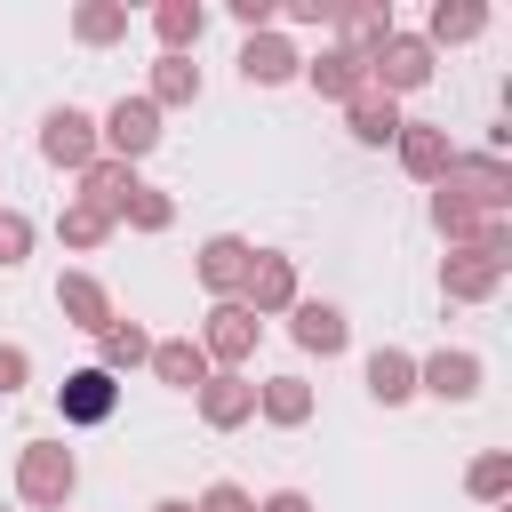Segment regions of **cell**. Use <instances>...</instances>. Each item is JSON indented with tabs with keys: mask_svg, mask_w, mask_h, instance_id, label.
I'll return each instance as SVG.
<instances>
[{
	"mask_svg": "<svg viewBox=\"0 0 512 512\" xmlns=\"http://www.w3.org/2000/svg\"><path fill=\"white\" fill-rule=\"evenodd\" d=\"M504 272H512V224L496 216L472 248H448V264H440V296H448V304H488V296L504 288Z\"/></svg>",
	"mask_w": 512,
	"mask_h": 512,
	"instance_id": "1",
	"label": "cell"
},
{
	"mask_svg": "<svg viewBox=\"0 0 512 512\" xmlns=\"http://www.w3.org/2000/svg\"><path fill=\"white\" fill-rule=\"evenodd\" d=\"M72 488H80V464L64 440H24L16 456V496L40 504V512H72Z\"/></svg>",
	"mask_w": 512,
	"mask_h": 512,
	"instance_id": "2",
	"label": "cell"
},
{
	"mask_svg": "<svg viewBox=\"0 0 512 512\" xmlns=\"http://www.w3.org/2000/svg\"><path fill=\"white\" fill-rule=\"evenodd\" d=\"M40 160L48 168H96L104 160V136H96V112H80V104H56L48 120H40Z\"/></svg>",
	"mask_w": 512,
	"mask_h": 512,
	"instance_id": "3",
	"label": "cell"
},
{
	"mask_svg": "<svg viewBox=\"0 0 512 512\" xmlns=\"http://www.w3.org/2000/svg\"><path fill=\"white\" fill-rule=\"evenodd\" d=\"M440 192H456V200L480 208V216H504V208H512V168H504L496 152H456L448 176H440Z\"/></svg>",
	"mask_w": 512,
	"mask_h": 512,
	"instance_id": "4",
	"label": "cell"
},
{
	"mask_svg": "<svg viewBox=\"0 0 512 512\" xmlns=\"http://www.w3.org/2000/svg\"><path fill=\"white\" fill-rule=\"evenodd\" d=\"M256 336H264V320H256L248 304H232V296H224V304H208V328H200L192 344L208 352V368H232V376H240V368L256 360Z\"/></svg>",
	"mask_w": 512,
	"mask_h": 512,
	"instance_id": "5",
	"label": "cell"
},
{
	"mask_svg": "<svg viewBox=\"0 0 512 512\" xmlns=\"http://www.w3.org/2000/svg\"><path fill=\"white\" fill-rule=\"evenodd\" d=\"M96 136H104V160H128V168H136V160L160 144V104H152V96H120V104L96 120Z\"/></svg>",
	"mask_w": 512,
	"mask_h": 512,
	"instance_id": "6",
	"label": "cell"
},
{
	"mask_svg": "<svg viewBox=\"0 0 512 512\" xmlns=\"http://www.w3.org/2000/svg\"><path fill=\"white\" fill-rule=\"evenodd\" d=\"M432 64H440V56H432L416 32H400V24H392V40L368 56V88H384V96H408V88H424V80H432Z\"/></svg>",
	"mask_w": 512,
	"mask_h": 512,
	"instance_id": "7",
	"label": "cell"
},
{
	"mask_svg": "<svg viewBox=\"0 0 512 512\" xmlns=\"http://www.w3.org/2000/svg\"><path fill=\"white\" fill-rule=\"evenodd\" d=\"M56 416H64V424H112V416H120V376L96 368V360L72 368V376L56 384Z\"/></svg>",
	"mask_w": 512,
	"mask_h": 512,
	"instance_id": "8",
	"label": "cell"
},
{
	"mask_svg": "<svg viewBox=\"0 0 512 512\" xmlns=\"http://www.w3.org/2000/svg\"><path fill=\"white\" fill-rule=\"evenodd\" d=\"M232 304H248L256 320L288 312V304H296V256H280V248H256V264H248V280H240V296H232Z\"/></svg>",
	"mask_w": 512,
	"mask_h": 512,
	"instance_id": "9",
	"label": "cell"
},
{
	"mask_svg": "<svg viewBox=\"0 0 512 512\" xmlns=\"http://www.w3.org/2000/svg\"><path fill=\"white\" fill-rule=\"evenodd\" d=\"M480 352H464V344H448V352H432V360H416V392H432V400H448V408H464V400H480Z\"/></svg>",
	"mask_w": 512,
	"mask_h": 512,
	"instance_id": "10",
	"label": "cell"
},
{
	"mask_svg": "<svg viewBox=\"0 0 512 512\" xmlns=\"http://www.w3.org/2000/svg\"><path fill=\"white\" fill-rule=\"evenodd\" d=\"M392 152H400V168H408L416 184H440V176H448V160H456V144H448V128H440V120H400Z\"/></svg>",
	"mask_w": 512,
	"mask_h": 512,
	"instance_id": "11",
	"label": "cell"
},
{
	"mask_svg": "<svg viewBox=\"0 0 512 512\" xmlns=\"http://www.w3.org/2000/svg\"><path fill=\"white\" fill-rule=\"evenodd\" d=\"M192 408H200V424H208V432H240V424L256 416V384H248V376H232V368H216V376L192 392Z\"/></svg>",
	"mask_w": 512,
	"mask_h": 512,
	"instance_id": "12",
	"label": "cell"
},
{
	"mask_svg": "<svg viewBox=\"0 0 512 512\" xmlns=\"http://www.w3.org/2000/svg\"><path fill=\"white\" fill-rule=\"evenodd\" d=\"M56 312H64V328L104 336V328H112V288H104L96 272H64V280H56Z\"/></svg>",
	"mask_w": 512,
	"mask_h": 512,
	"instance_id": "13",
	"label": "cell"
},
{
	"mask_svg": "<svg viewBox=\"0 0 512 512\" xmlns=\"http://www.w3.org/2000/svg\"><path fill=\"white\" fill-rule=\"evenodd\" d=\"M296 72H304V56H296L280 32H248V40H240V80H248V88H288Z\"/></svg>",
	"mask_w": 512,
	"mask_h": 512,
	"instance_id": "14",
	"label": "cell"
},
{
	"mask_svg": "<svg viewBox=\"0 0 512 512\" xmlns=\"http://www.w3.org/2000/svg\"><path fill=\"white\" fill-rule=\"evenodd\" d=\"M248 264H256V248H248L240 232H216V240H200V288H208L216 304H224V296H240Z\"/></svg>",
	"mask_w": 512,
	"mask_h": 512,
	"instance_id": "15",
	"label": "cell"
},
{
	"mask_svg": "<svg viewBox=\"0 0 512 512\" xmlns=\"http://www.w3.org/2000/svg\"><path fill=\"white\" fill-rule=\"evenodd\" d=\"M288 336H296L304 352H320V360H336V352L352 344V320H344L336 304H312V296H296V304H288Z\"/></svg>",
	"mask_w": 512,
	"mask_h": 512,
	"instance_id": "16",
	"label": "cell"
},
{
	"mask_svg": "<svg viewBox=\"0 0 512 512\" xmlns=\"http://www.w3.org/2000/svg\"><path fill=\"white\" fill-rule=\"evenodd\" d=\"M296 80H312V96H328V104H352V96L368 88V64H360L352 48H320V56H304Z\"/></svg>",
	"mask_w": 512,
	"mask_h": 512,
	"instance_id": "17",
	"label": "cell"
},
{
	"mask_svg": "<svg viewBox=\"0 0 512 512\" xmlns=\"http://www.w3.org/2000/svg\"><path fill=\"white\" fill-rule=\"evenodd\" d=\"M480 32H488V8H480V0H432V16H424L416 40L440 56V48H464V40H480Z\"/></svg>",
	"mask_w": 512,
	"mask_h": 512,
	"instance_id": "18",
	"label": "cell"
},
{
	"mask_svg": "<svg viewBox=\"0 0 512 512\" xmlns=\"http://www.w3.org/2000/svg\"><path fill=\"white\" fill-rule=\"evenodd\" d=\"M344 128H352V144L384 152V144L400 136V96H384V88H360V96L344 104Z\"/></svg>",
	"mask_w": 512,
	"mask_h": 512,
	"instance_id": "19",
	"label": "cell"
},
{
	"mask_svg": "<svg viewBox=\"0 0 512 512\" xmlns=\"http://www.w3.org/2000/svg\"><path fill=\"white\" fill-rule=\"evenodd\" d=\"M144 368H152V376H160V384H168V392H200V384H208V376H216V368H208V352H200V344H192V336H160V344H152V360H144Z\"/></svg>",
	"mask_w": 512,
	"mask_h": 512,
	"instance_id": "20",
	"label": "cell"
},
{
	"mask_svg": "<svg viewBox=\"0 0 512 512\" xmlns=\"http://www.w3.org/2000/svg\"><path fill=\"white\" fill-rule=\"evenodd\" d=\"M368 400H376V408H408V400H416V360H408L400 344H376V352H368Z\"/></svg>",
	"mask_w": 512,
	"mask_h": 512,
	"instance_id": "21",
	"label": "cell"
},
{
	"mask_svg": "<svg viewBox=\"0 0 512 512\" xmlns=\"http://www.w3.org/2000/svg\"><path fill=\"white\" fill-rule=\"evenodd\" d=\"M256 416L280 424V432L312 424V384H304V376H264V384H256Z\"/></svg>",
	"mask_w": 512,
	"mask_h": 512,
	"instance_id": "22",
	"label": "cell"
},
{
	"mask_svg": "<svg viewBox=\"0 0 512 512\" xmlns=\"http://www.w3.org/2000/svg\"><path fill=\"white\" fill-rule=\"evenodd\" d=\"M152 32H160V56H192L200 32H208V8L200 0H160L152 8Z\"/></svg>",
	"mask_w": 512,
	"mask_h": 512,
	"instance_id": "23",
	"label": "cell"
},
{
	"mask_svg": "<svg viewBox=\"0 0 512 512\" xmlns=\"http://www.w3.org/2000/svg\"><path fill=\"white\" fill-rule=\"evenodd\" d=\"M128 24H136V16H128L120 0H80V8H72V40H80V48H112V40H128Z\"/></svg>",
	"mask_w": 512,
	"mask_h": 512,
	"instance_id": "24",
	"label": "cell"
},
{
	"mask_svg": "<svg viewBox=\"0 0 512 512\" xmlns=\"http://www.w3.org/2000/svg\"><path fill=\"white\" fill-rule=\"evenodd\" d=\"M336 24H344V40H336V48H352L360 64L392 40V8H384V0H368V8H336Z\"/></svg>",
	"mask_w": 512,
	"mask_h": 512,
	"instance_id": "25",
	"label": "cell"
},
{
	"mask_svg": "<svg viewBox=\"0 0 512 512\" xmlns=\"http://www.w3.org/2000/svg\"><path fill=\"white\" fill-rule=\"evenodd\" d=\"M128 192H136V168H128V160H96V168H80V200L104 208L112 224H120V200H128Z\"/></svg>",
	"mask_w": 512,
	"mask_h": 512,
	"instance_id": "26",
	"label": "cell"
},
{
	"mask_svg": "<svg viewBox=\"0 0 512 512\" xmlns=\"http://www.w3.org/2000/svg\"><path fill=\"white\" fill-rule=\"evenodd\" d=\"M160 112L168 104H200V64L192 56H152V88H144Z\"/></svg>",
	"mask_w": 512,
	"mask_h": 512,
	"instance_id": "27",
	"label": "cell"
},
{
	"mask_svg": "<svg viewBox=\"0 0 512 512\" xmlns=\"http://www.w3.org/2000/svg\"><path fill=\"white\" fill-rule=\"evenodd\" d=\"M488 224H496V216H480V208H464L456 192H440V184H432V232H440L448 248H472Z\"/></svg>",
	"mask_w": 512,
	"mask_h": 512,
	"instance_id": "28",
	"label": "cell"
},
{
	"mask_svg": "<svg viewBox=\"0 0 512 512\" xmlns=\"http://www.w3.org/2000/svg\"><path fill=\"white\" fill-rule=\"evenodd\" d=\"M96 352H104L96 368H112V376H128V368H144V360H152V336H144L136 320H120V312H112V328L96 336Z\"/></svg>",
	"mask_w": 512,
	"mask_h": 512,
	"instance_id": "29",
	"label": "cell"
},
{
	"mask_svg": "<svg viewBox=\"0 0 512 512\" xmlns=\"http://www.w3.org/2000/svg\"><path fill=\"white\" fill-rule=\"evenodd\" d=\"M56 240H64L72 256H88V248H104V240H112V216H104V208H88V200H64Z\"/></svg>",
	"mask_w": 512,
	"mask_h": 512,
	"instance_id": "30",
	"label": "cell"
},
{
	"mask_svg": "<svg viewBox=\"0 0 512 512\" xmlns=\"http://www.w3.org/2000/svg\"><path fill=\"white\" fill-rule=\"evenodd\" d=\"M464 488H472L480 504H512V456H504V448H480V456L464 464Z\"/></svg>",
	"mask_w": 512,
	"mask_h": 512,
	"instance_id": "31",
	"label": "cell"
},
{
	"mask_svg": "<svg viewBox=\"0 0 512 512\" xmlns=\"http://www.w3.org/2000/svg\"><path fill=\"white\" fill-rule=\"evenodd\" d=\"M120 224H128V232H168V224H176V200H168L160 184H136V192L120 200Z\"/></svg>",
	"mask_w": 512,
	"mask_h": 512,
	"instance_id": "32",
	"label": "cell"
},
{
	"mask_svg": "<svg viewBox=\"0 0 512 512\" xmlns=\"http://www.w3.org/2000/svg\"><path fill=\"white\" fill-rule=\"evenodd\" d=\"M32 256V216L24 208H0V272H16Z\"/></svg>",
	"mask_w": 512,
	"mask_h": 512,
	"instance_id": "33",
	"label": "cell"
},
{
	"mask_svg": "<svg viewBox=\"0 0 512 512\" xmlns=\"http://www.w3.org/2000/svg\"><path fill=\"white\" fill-rule=\"evenodd\" d=\"M192 512H256V496H248L240 480H208V488L192 496Z\"/></svg>",
	"mask_w": 512,
	"mask_h": 512,
	"instance_id": "34",
	"label": "cell"
},
{
	"mask_svg": "<svg viewBox=\"0 0 512 512\" xmlns=\"http://www.w3.org/2000/svg\"><path fill=\"white\" fill-rule=\"evenodd\" d=\"M24 384H32V352L24 344H0V400H16Z\"/></svg>",
	"mask_w": 512,
	"mask_h": 512,
	"instance_id": "35",
	"label": "cell"
},
{
	"mask_svg": "<svg viewBox=\"0 0 512 512\" xmlns=\"http://www.w3.org/2000/svg\"><path fill=\"white\" fill-rule=\"evenodd\" d=\"M272 16H280L272 0H232V24H240V32H272Z\"/></svg>",
	"mask_w": 512,
	"mask_h": 512,
	"instance_id": "36",
	"label": "cell"
},
{
	"mask_svg": "<svg viewBox=\"0 0 512 512\" xmlns=\"http://www.w3.org/2000/svg\"><path fill=\"white\" fill-rule=\"evenodd\" d=\"M280 16H288V24H336V0H288Z\"/></svg>",
	"mask_w": 512,
	"mask_h": 512,
	"instance_id": "37",
	"label": "cell"
},
{
	"mask_svg": "<svg viewBox=\"0 0 512 512\" xmlns=\"http://www.w3.org/2000/svg\"><path fill=\"white\" fill-rule=\"evenodd\" d=\"M256 512H320L304 488H272V496H256Z\"/></svg>",
	"mask_w": 512,
	"mask_h": 512,
	"instance_id": "38",
	"label": "cell"
},
{
	"mask_svg": "<svg viewBox=\"0 0 512 512\" xmlns=\"http://www.w3.org/2000/svg\"><path fill=\"white\" fill-rule=\"evenodd\" d=\"M152 512H192V496H160V504H152Z\"/></svg>",
	"mask_w": 512,
	"mask_h": 512,
	"instance_id": "39",
	"label": "cell"
},
{
	"mask_svg": "<svg viewBox=\"0 0 512 512\" xmlns=\"http://www.w3.org/2000/svg\"><path fill=\"white\" fill-rule=\"evenodd\" d=\"M496 512H512V504H496Z\"/></svg>",
	"mask_w": 512,
	"mask_h": 512,
	"instance_id": "40",
	"label": "cell"
},
{
	"mask_svg": "<svg viewBox=\"0 0 512 512\" xmlns=\"http://www.w3.org/2000/svg\"><path fill=\"white\" fill-rule=\"evenodd\" d=\"M0 512H8V504H0Z\"/></svg>",
	"mask_w": 512,
	"mask_h": 512,
	"instance_id": "41",
	"label": "cell"
}]
</instances>
